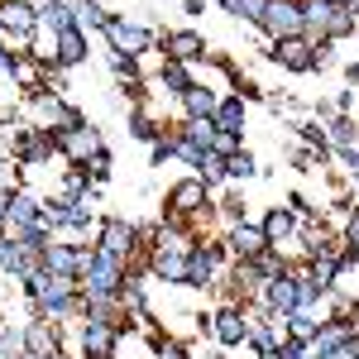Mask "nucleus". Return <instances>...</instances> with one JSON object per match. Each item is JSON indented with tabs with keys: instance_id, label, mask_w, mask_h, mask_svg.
Listing matches in <instances>:
<instances>
[{
	"instance_id": "f257e3e1",
	"label": "nucleus",
	"mask_w": 359,
	"mask_h": 359,
	"mask_svg": "<svg viewBox=\"0 0 359 359\" xmlns=\"http://www.w3.org/2000/svg\"><path fill=\"white\" fill-rule=\"evenodd\" d=\"M125 259H115V254H91L86 259V269H82V287H86V297H120L125 292Z\"/></svg>"
},
{
	"instance_id": "f03ea898",
	"label": "nucleus",
	"mask_w": 359,
	"mask_h": 359,
	"mask_svg": "<svg viewBox=\"0 0 359 359\" xmlns=\"http://www.w3.org/2000/svg\"><path fill=\"white\" fill-rule=\"evenodd\" d=\"M0 34L15 39L29 53V39L39 34V5H29V0H0Z\"/></svg>"
},
{
	"instance_id": "7ed1b4c3",
	"label": "nucleus",
	"mask_w": 359,
	"mask_h": 359,
	"mask_svg": "<svg viewBox=\"0 0 359 359\" xmlns=\"http://www.w3.org/2000/svg\"><path fill=\"white\" fill-rule=\"evenodd\" d=\"M259 29L269 34V39H306L302 34V0H269V10H264V20Z\"/></svg>"
},
{
	"instance_id": "20e7f679",
	"label": "nucleus",
	"mask_w": 359,
	"mask_h": 359,
	"mask_svg": "<svg viewBox=\"0 0 359 359\" xmlns=\"http://www.w3.org/2000/svg\"><path fill=\"white\" fill-rule=\"evenodd\" d=\"M106 39H111V53H120V57H144V53H154V29L135 25V20H120V15L106 25Z\"/></svg>"
},
{
	"instance_id": "39448f33",
	"label": "nucleus",
	"mask_w": 359,
	"mask_h": 359,
	"mask_svg": "<svg viewBox=\"0 0 359 359\" xmlns=\"http://www.w3.org/2000/svg\"><path fill=\"white\" fill-rule=\"evenodd\" d=\"M43 225V201L34 192H10V211H5V235L20 240L25 230H39Z\"/></svg>"
},
{
	"instance_id": "423d86ee",
	"label": "nucleus",
	"mask_w": 359,
	"mask_h": 359,
	"mask_svg": "<svg viewBox=\"0 0 359 359\" xmlns=\"http://www.w3.org/2000/svg\"><path fill=\"white\" fill-rule=\"evenodd\" d=\"M168 206H172V225L201 216V206H206V182H201V177H182V182H172V187H168Z\"/></svg>"
},
{
	"instance_id": "0eeeda50",
	"label": "nucleus",
	"mask_w": 359,
	"mask_h": 359,
	"mask_svg": "<svg viewBox=\"0 0 359 359\" xmlns=\"http://www.w3.org/2000/svg\"><path fill=\"white\" fill-rule=\"evenodd\" d=\"M135 240H139V230L125 221V216H106V221L96 225V245H101V254L130 259V254H135Z\"/></svg>"
},
{
	"instance_id": "6e6552de",
	"label": "nucleus",
	"mask_w": 359,
	"mask_h": 359,
	"mask_svg": "<svg viewBox=\"0 0 359 359\" xmlns=\"http://www.w3.org/2000/svg\"><path fill=\"white\" fill-rule=\"evenodd\" d=\"M225 259V245H206V240H196L192 254H187V287H211L216 283V269H221Z\"/></svg>"
},
{
	"instance_id": "1a4fd4ad",
	"label": "nucleus",
	"mask_w": 359,
	"mask_h": 359,
	"mask_svg": "<svg viewBox=\"0 0 359 359\" xmlns=\"http://www.w3.org/2000/svg\"><path fill=\"white\" fill-rule=\"evenodd\" d=\"M269 57L283 72H316V43L311 39H278Z\"/></svg>"
},
{
	"instance_id": "9d476101",
	"label": "nucleus",
	"mask_w": 359,
	"mask_h": 359,
	"mask_svg": "<svg viewBox=\"0 0 359 359\" xmlns=\"http://www.w3.org/2000/svg\"><path fill=\"white\" fill-rule=\"evenodd\" d=\"M53 149L57 154H67L72 163H86L96 149H106L101 144V135L91 130V125H77V130H53Z\"/></svg>"
},
{
	"instance_id": "9b49d317",
	"label": "nucleus",
	"mask_w": 359,
	"mask_h": 359,
	"mask_svg": "<svg viewBox=\"0 0 359 359\" xmlns=\"http://www.w3.org/2000/svg\"><path fill=\"white\" fill-rule=\"evenodd\" d=\"M77 340H82V359H111L120 331H115V326H106V321H86V316H82Z\"/></svg>"
},
{
	"instance_id": "f8f14e48",
	"label": "nucleus",
	"mask_w": 359,
	"mask_h": 359,
	"mask_svg": "<svg viewBox=\"0 0 359 359\" xmlns=\"http://www.w3.org/2000/svg\"><path fill=\"white\" fill-rule=\"evenodd\" d=\"M259 302H264V311H273V316L297 311V278H292V273L269 278V283H264V292H259Z\"/></svg>"
},
{
	"instance_id": "ddd939ff",
	"label": "nucleus",
	"mask_w": 359,
	"mask_h": 359,
	"mask_svg": "<svg viewBox=\"0 0 359 359\" xmlns=\"http://www.w3.org/2000/svg\"><path fill=\"white\" fill-rule=\"evenodd\" d=\"M86 259H91V254H86L82 245H48L43 249V269H48V273H62V278H77V283H82Z\"/></svg>"
},
{
	"instance_id": "4468645a",
	"label": "nucleus",
	"mask_w": 359,
	"mask_h": 359,
	"mask_svg": "<svg viewBox=\"0 0 359 359\" xmlns=\"http://www.w3.org/2000/svg\"><path fill=\"white\" fill-rule=\"evenodd\" d=\"M163 53L172 57V62H201V57H206V39H201L196 29H168Z\"/></svg>"
},
{
	"instance_id": "2eb2a0df",
	"label": "nucleus",
	"mask_w": 359,
	"mask_h": 359,
	"mask_svg": "<svg viewBox=\"0 0 359 359\" xmlns=\"http://www.w3.org/2000/svg\"><path fill=\"white\" fill-rule=\"evenodd\" d=\"M335 10L331 0H302V34L311 43H321V39H331V25H335Z\"/></svg>"
},
{
	"instance_id": "dca6fc26",
	"label": "nucleus",
	"mask_w": 359,
	"mask_h": 359,
	"mask_svg": "<svg viewBox=\"0 0 359 359\" xmlns=\"http://www.w3.org/2000/svg\"><path fill=\"white\" fill-rule=\"evenodd\" d=\"M187 254L192 249H168V245H154V278L158 283H182L187 287Z\"/></svg>"
},
{
	"instance_id": "f3484780",
	"label": "nucleus",
	"mask_w": 359,
	"mask_h": 359,
	"mask_svg": "<svg viewBox=\"0 0 359 359\" xmlns=\"http://www.w3.org/2000/svg\"><path fill=\"white\" fill-rule=\"evenodd\" d=\"M67 29H77V10H72V0H43L39 5V34H67Z\"/></svg>"
},
{
	"instance_id": "a211bd4d",
	"label": "nucleus",
	"mask_w": 359,
	"mask_h": 359,
	"mask_svg": "<svg viewBox=\"0 0 359 359\" xmlns=\"http://www.w3.org/2000/svg\"><path fill=\"white\" fill-rule=\"evenodd\" d=\"M177 101H182V115H187V120H211L216 106H221V91H216V86H206V82H192Z\"/></svg>"
},
{
	"instance_id": "6ab92c4d",
	"label": "nucleus",
	"mask_w": 359,
	"mask_h": 359,
	"mask_svg": "<svg viewBox=\"0 0 359 359\" xmlns=\"http://www.w3.org/2000/svg\"><path fill=\"white\" fill-rule=\"evenodd\" d=\"M82 62H86V34H82V29L57 34V39H53V67H57V72H67V67H82Z\"/></svg>"
},
{
	"instance_id": "aec40b11",
	"label": "nucleus",
	"mask_w": 359,
	"mask_h": 359,
	"mask_svg": "<svg viewBox=\"0 0 359 359\" xmlns=\"http://www.w3.org/2000/svg\"><path fill=\"white\" fill-rule=\"evenodd\" d=\"M211 331H216L221 345H245V340H249V321H245L240 306H221V311L211 316Z\"/></svg>"
},
{
	"instance_id": "412c9836",
	"label": "nucleus",
	"mask_w": 359,
	"mask_h": 359,
	"mask_svg": "<svg viewBox=\"0 0 359 359\" xmlns=\"http://www.w3.org/2000/svg\"><path fill=\"white\" fill-rule=\"evenodd\" d=\"M225 245H230V254H235V259H259V254H264V249H269V240H264V225H230V240H225Z\"/></svg>"
},
{
	"instance_id": "4be33fe9",
	"label": "nucleus",
	"mask_w": 359,
	"mask_h": 359,
	"mask_svg": "<svg viewBox=\"0 0 359 359\" xmlns=\"http://www.w3.org/2000/svg\"><path fill=\"white\" fill-rule=\"evenodd\" d=\"M264 240L273 249H283L287 240H297V216H292L287 206H273V211L264 216Z\"/></svg>"
},
{
	"instance_id": "5701e85b",
	"label": "nucleus",
	"mask_w": 359,
	"mask_h": 359,
	"mask_svg": "<svg viewBox=\"0 0 359 359\" xmlns=\"http://www.w3.org/2000/svg\"><path fill=\"white\" fill-rule=\"evenodd\" d=\"M283 331H287V340H297V345H316V335H321V321L311 316V311H287L283 316Z\"/></svg>"
},
{
	"instance_id": "b1692460",
	"label": "nucleus",
	"mask_w": 359,
	"mask_h": 359,
	"mask_svg": "<svg viewBox=\"0 0 359 359\" xmlns=\"http://www.w3.org/2000/svg\"><path fill=\"white\" fill-rule=\"evenodd\" d=\"M25 355H39V359L57 355V331L48 326V321H34V326H25Z\"/></svg>"
},
{
	"instance_id": "393cba45",
	"label": "nucleus",
	"mask_w": 359,
	"mask_h": 359,
	"mask_svg": "<svg viewBox=\"0 0 359 359\" xmlns=\"http://www.w3.org/2000/svg\"><path fill=\"white\" fill-rule=\"evenodd\" d=\"M211 120L225 135H245V96H221V106H216Z\"/></svg>"
},
{
	"instance_id": "a878e982",
	"label": "nucleus",
	"mask_w": 359,
	"mask_h": 359,
	"mask_svg": "<svg viewBox=\"0 0 359 359\" xmlns=\"http://www.w3.org/2000/svg\"><path fill=\"white\" fill-rule=\"evenodd\" d=\"M177 135L187 139V144H196L201 154H211V144H216V135H221V130H216V120H187Z\"/></svg>"
},
{
	"instance_id": "bb28decb",
	"label": "nucleus",
	"mask_w": 359,
	"mask_h": 359,
	"mask_svg": "<svg viewBox=\"0 0 359 359\" xmlns=\"http://www.w3.org/2000/svg\"><path fill=\"white\" fill-rule=\"evenodd\" d=\"M72 10H77V29H86V25H91V29H106L115 20L101 0H72Z\"/></svg>"
},
{
	"instance_id": "cd10ccee",
	"label": "nucleus",
	"mask_w": 359,
	"mask_h": 359,
	"mask_svg": "<svg viewBox=\"0 0 359 359\" xmlns=\"http://www.w3.org/2000/svg\"><path fill=\"white\" fill-rule=\"evenodd\" d=\"M326 139H331L335 149H355L359 144V125L350 120V115H335L331 125H326Z\"/></svg>"
},
{
	"instance_id": "c85d7f7f",
	"label": "nucleus",
	"mask_w": 359,
	"mask_h": 359,
	"mask_svg": "<svg viewBox=\"0 0 359 359\" xmlns=\"http://www.w3.org/2000/svg\"><path fill=\"white\" fill-rule=\"evenodd\" d=\"M158 77H163V86L172 91V96H182V91L192 86V72H187V62H172V57H163V67H158Z\"/></svg>"
},
{
	"instance_id": "c756f323",
	"label": "nucleus",
	"mask_w": 359,
	"mask_h": 359,
	"mask_svg": "<svg viewBox=\"0 0 359 359\" xmlns=\"http://www.w3.org/2000/svg\"><path fill=\"white\" fill-rule=\"evenodd\" d=\"M221 10L230 15V20H249V25H259L264 10H269V0H221Z\"/></svg>"
},
{
	"instance_id": "7c9ffc66",
	"label": "nucleus",
	"mask_w": 359,
	"mask_h": 359,
	"mask_svg": "<svg viewBox=\"0 0 359 359\" xmlns=\"http://www.w3.org/2000/svg\"><path fill=\"white\" fill-rule=\"evenodd\" d=\"M297 135H302V144L311 149V154H331V139H326V125H316V120H306V125H297Z\"/></svg>"
},
{
	"instance_id": "2f4dec72",
	"label": "nucleus",
	"mask_w": 359,
	"mask_h": 359,
	"mask_svg": "<svg viewBox=\"0 0 359 359\" xmlns=\"http://www.w3.org/2000/svg\"><path fill=\"white\" fill-rule=\"evenodd\" d=\"M196 177H201L206 187L225 182V158H221V154H201V163H196Z\"/></svg>"
},
{
	"instance_id": "473e14b6",
	"label": "nucleus",
	"mask_w": 359,
	"mask_h": 359,
	"mask_svg": "<svg viewBox=\"0 0 359 359\" xmlns=\"http://www.w3.org/2000/svg\"><path fill=\"white\" fill-rule=\"evenodd\" d=\"M254 172H259V163H254V154H245V149L225 158V177H235V182H245V177H254Z\"/></svg>"
},
{
	"instance_id": "72a5a7b5",
	"label": "nucleus",
	"mask_w": 359,
	"mask_h": 359,
	"mask_svg": "<svg viewBox=\"0 0 359 359\" xmlns=\"http://www.w3.org/2000/svg\"><path fill=\"white\" fill-rule=\"evenodd\" d=\"M130 135L144 139V144H158V139H163V130H158V125H154L144 111H130Z\"/></svg>"
},
{
	"instance_id": "f704fd0d",
	"label": "nucleus",
	"mask_w": 359,
	"mask_h": 359,
	"mask_svg": "<svg viewBox=\"0 0 359 359\" xmlns=\"http://www.w3.org/2000/svg\"><path fill=\"white\" fill-rule=\"evenodd\" d=\"M77 168H82L91 182H106V177H111V154H106V149H96V154H91L86 163H77Z\"/></svg>"
},
{
	"instance_id": "c9c22d12",
	"label": "nucleus",
	"mask_w": 359,
	"mask_h": 359,
	"mask_svg": "<svg viewBox=\"0 0 359 359\" xmlns=\"http://www.w3.org/2000/svg\"><path fill=\"white\" fill-rule=\"evenodd\" d=\"M20 355H25V331L0 326V359H20Z\"/></svg>"
},
{
	"instance_id": "e433bc0d",
	"label": "nucleus",
	"mask_w": 359,
	"mask_h": 359,
	"mask_svg": "<svg viewBox=\"0 0 359 359\" xmlns=\"http://www.w3.org/2000/svg\"><path fill=\"white\" fill-rule=\"evenodd\" d=\"M221 211H225V221H230V225H240V221H245V196L230 192V196L221 201Z\"/></svg>"
},
{
	"instance_id": "4c0bfd02",
	"label": "nucleus",
	"mask_w": 359,
	"mask_h": 359,
	"mask_svg": "<svg viewBox=\"0 0 359 359\" xmlns=\"http://www.w3.org/2000/svg\"><path fill=\"white\" fill-rule=\"evenodd\" d=\"M345 245L359 249V206H355V211H345Z\"/></svg>"
},
{
	"instance_id": "58836bf2",
	"label": "nucleus",
	"mask_w": 359,
	"mask_h": 359,
	"mask_svg": "<svg viewBox=\"0 0 359 359\" xmlns=\"http://www.w3.org/2000/svg\"><path fill=\"white\" fill-rule=\"evenodd\" d=\"M278 359H311V355H306V345H297V340H278Z\"/></svg>"
},
{
	"instance_id": "ea45409f",
	"label": "nucleus",
	"mask_w": 359,
	"mask_h": 359,
	"mask_svg": "<svg viewBox=\"0 0 359 359\" xmlns=\"http://www.w3.org/2000/svg\"><path fill=\"white\" fill-rule=\"evenodd\" d=\"M158 359H192V350H187V345H177V340H168L163 350H158Z\"/></svg>"
},
{
	"instance_id": "a19ab883",
	"label": "nucleus",
	"mask_w": 359,
	"mask_h": 359,
	"mask_svg": "<svg viewBox=\"0 0 359 359\" xmlns=\"http://www.w3.org/2000/svg\"><path fill=\"white\" fill-rule=\"evenodd\" d=\"M340 158H345V168L359 177V144H355V149H340Z\"/></svg>"
},
{
	"instance_id": "79ce46f5",
	"label": "nucleus",
	"mask_w": 359,
	"mask_h": 359,
	"mask_svg": "<svg viewBox=\"0 0 359 359\" xmlns=\"http://www.w3.org/2000/svg\"><path fill=\"white\" fill-rule=\"evenodd\" d=\"M10 67H15V57H10V48L0 43V77H10Z\"/></svg>"
},
{
	"instance_id": "37998d69",
	"label": "nucleus",
	"mask_w": 359,
	"mask_h": 359,
	"mask_svg": "<svg viewBox=\"0 0 359 359\" xmlns=\"http://www.w3.org/2000/svg\"><path fill=\"white\" fill-rule=\"evenodd\" d=\"M5 211H10V187H0V230H5Z\"/></svg>"
},
{
	"instance_id": "c03bdc74",
	"label": "nucleus",
	"mask_w": 359,
	"mask_h": 359,
	"mask_svg": "<svg viewBox=\"0 0 359 359\" xmlns=\"http://www.w3.org/2000/svg\"><path fill=\"white\" fill-rule=\"evenodd\" d=\"M345 82H355V86H359V57H355V62H345Z\"/></svg>"
},
{
	"instance_id": "a18cd8bd",
	"label": "nucleus",
	"mask_w": 359,
	"mask_h": 359,
	"mask_svg": "<svg viewBox=\"0 0 359 359\" xmlns=\"http://www.w3.org/2000/svg\"><path fill=\"white\" fill-rule=\"evenodd\" d=\"M316 359H350L345 350H326V355H316Z\"/></svg>"
},
{
	"instance_id": "49530a36",
	"label": "nucleus",
	"mask_w": 359,
	"mask_h": 359,
	"mask_svg": "<svg viewBox=\"0 0 359 359\" xmlns=\"http://www.w3.org/2000/svg\"><path fill=\"white\" fill-rule=\"evenodd\" d=\"M20 359H39V355H20Z\"/></svg>"
},
{
	"instance_id": "de8ad7c7",
	"label": "nucleus",
	"mask_w": 359,
	"mask_h": 359,
	"mask_svg": "<svg viewBox=\"0 0 359 359\" xmlns=\"http://www.w3.org/2000/svg\"><path fill=\"white\" fill-rule=\"evenodd\" d=\"M355 259H359V249H355Z\"/></svg>"
},
{
	"instance_id": "09e8293b",
	"label": "nucleus",
	"mask_w": 359,
	"mask_h": 359,
	"mask_svg": "<svg viewBox=\"0 0 359 359\" xmlns=\"http://www.w3.org/2000/svg\"><path fill=\"white\" fill-rule=\"evenodd\" d=\"M269 359H278V355H269Z\"/></svg>"
}]
</instances>
